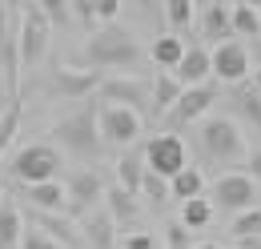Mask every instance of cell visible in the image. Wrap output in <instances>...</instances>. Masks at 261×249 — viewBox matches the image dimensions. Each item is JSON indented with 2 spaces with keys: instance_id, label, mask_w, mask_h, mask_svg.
Returning <instances> with one entry per match:
<instances>
[{
  "instance_id": "cell-1",
  "label": "cell",
  "mask_w": 261,
  "mask_h": 249,
  "mask_svg": "<svg viewBox=\"0 0 261 249\" xmlns=\"http://www.w3.org/2000/svg\"><path fill=\"white\" fill-rule=\"evenodd\" d=\"M81 61L85 68H121V72H137L141 61H145V53H141V44H137V32L125 29V24H117V20H109V24H100L89 40H85V53H81Z\"/></svg>"
},
{
  "instance_id": "cell-2",
  "label": "cell",
  "mask_w": 261,
  "mask_h": 249,
  "mask_svg": "<svg viewBox=\"0 0 261 249\" xmlns=\"http://www.w3.org/2000/svg\"><path fill=\"white\" fill-rule=\"evenodd\" d=\"M16 12H20V20H16V64H20V77H33L48 61V40H53L57 24L48 20V12L36 0H20Z\"/></svg>"
},
{
  "instance_id": "cell-3",
  "label": "cell",
  "mask_w": 261,
  "mask_h": 249,
  "mask_svg": "<svg viewBox=\"0 0 261 249\" xmlns=\"http://www.w3.org/2000/svg\"><path fill=\"white\" fill-rule=\"evenodd\" d=\"M197 149L209 157L213 165H221V169H237L249 157L245 133H241V124L233 117H205L201 121V137H197Z\"/></svg>"
},
{
  "instance_id": "cell-4",
  "label": "cell",
  "mask_w": 261,
  "mask_h": 249,
  "mask_svg": "<svg viewBox=\"0 0 261 249\" xmlns=\"http://www.w3.org/2000/svg\"><path fill=\"white\" fill-rule=\"evenodd\" d=\"M48 137L72 157H97L105 149V137H100V124H97V109L85 105L76 109L72 117H61V121L48 129Z\"/></svg>"
},
{
  "instance_id": "cell-5",
  "label": "cell",
  "mask_w": 261,
  "mask_h": 249,
  "mask_svg": "<svg viewBox=\"0 0 261 249\" xmlns=\"http://www.w3.org/2000/svg\"><path fill=\"white\" fill-rule=\"evenodd\" d=\"M97 124H100L105 145H121V149L137 145V137L145 133V117L129 105H117V101H100L97 105Z\"/></svg>"
},
{
  "instance_id": "cell-6",
  "label": "cell",
  "mask_w": 261,
  "mask_h": 249,
  "mask_svg": "<svg viewBox=\"0 0 261 249\" xmlns=\"http://www.w3.org/2000/svg\"><path fill=\"white\" fill-rule=\"evenodd\" d=\"M209 197H213V205L217 209H225L229 217L233 213H241V209H253L261 197V185L253 181V173L245 169V173H237V169H229V173H221L213 185L205 189Z\"/></svg>"
},
{
  "instance_id": "cell-7",
  "label": "cell",
  "mask_w": 261,
  "mask_h": 249,
  "mask_svg": "<svg viewBox=\"0 0 261 249\" xmlns=\"http://www.w3.org/2000/svg\"><path fill=\"white\" fill-rule=\"evenodd\" d=\"M209 53H213V81H221V85H245L253 77V61H249V48H245L241 36L217 40Z\"/></svg>"
},
{
  "instance_id": "cell-8",
  "label": "cell",
  "mask_w": 261,
  "mask_h": 249,
  "mask_svg": "<svg viewBox=\"0 0 261 249\" xmlns=\"http://www.w3.org/2000/svg\"><path fill=\"white\" fill-rule=\"evenodd\" d=\"M217 105V85L213 81H205V85H185L181 96H177V105L165 113V129H181V124H197L209 117V109Z\"/></svg>"
},
{
  "instance_id": "cell-9",
  "label": "cell",
  "mask_w": 261,
  "mask_h": 249,
  "mask_svg": "<svg viewBox=\"0 0 261 249\" xmlns=\"http://www.w3.org/2000/svg\"><path fill=\"white\" fill-rule=\"evenodd\" d=\"M61 173V149L57 145H24L20 153L12 157V177L20 185H36Z\"/></svg>"
},
{
  "instance_id": "cell-10",
  "label": "cell",
  "mask_w": 261,
  "mask_h": 249,
  "mask_svg": "<svg viewBox=\"0 0 261 249\" xmlns=\"http://www.w3.org/2000/svg\"><path fill=\"white\" fill-rule=\"evenodd\" d=\"M141 153H145V169H153V173H161V177H173V173H181V169L189 165V149H185V141H181L173 129L149 137Z\"/></svg>"
},
{
  "instance_id": "cell-11",
  "label": "cell",
  "mask_w": 261,
  "mask_h": 249,
  "mask_svg": "<svg viewBox=\"0 0 261 249\" xmlns=\"http://www.w3.org/2000/svg\"><path fill=\"white\" fill-rule=\"evenodd\" d=\"M97 93H100V101H117V105L137 109L141 117L153 113V81H141L137 72L133 77H109V81H100Z\"/></svg>"
},
{
  "instance_id": "cell-12",
  "label": "cell",
  "mask_w": 261,
  "mask_h": 249,
  "mask_svg": "<svg viewBox=\"0 0 261 249\" xmlns=\"http://www.w3.org/2000/svg\"><path fill=\"white\" fill-rule=\"evenodd\" d=\"M65 189H68V213L72 217H85L89 209H97L105 201V185H100V177L93 169H72Z\"/></svg>"
},
{
  "instance_id": "cell-13",
  "label": "cell",
  "mask_w": 261,
  "mask_h": 249,
  "mask_svg": "<svg viewBox=\"0 0 261 249\" xmlns=\"http://www.w3.org/2000/svg\"><path fill=\"white\" fill-rule=\"evenodd\" d=\"M48 89H53V96H61V101H85L89 93L100 89V77L93 68L89 72H81V68H53L48 72Z\"/></svg>"
},
{
  "instance_id": "cell-14",
  "label": "cell",
  "mask_w": 261,
  "mask_h": 249,
  "mask_svg": "<svg viewBox=\"0 0 261 249\" xmlns=\"http://www.w3.org/2000/svg\"><path fill=\"white\" fill-rule=\"evenodd\" d=\"M197 29H201L205 40H225V36H233V4H225V0L197 4Z\"/></svg>"
},
{
  "instance_id": "cell-15",
  "label": "cell",
  "mask_w": 261,
  "mask_h": 249,
  "mask_svg": "<svg viewBox=\"0 0 261 249\" xmlns=\"http://www.w3.org/2000/svg\"><path fill=\"white\" fill-rule=\"evenodd\" d=\"M81 233H85V245L93 249H113L117 245V221H113V213L105 209V205H97V209H89L85 217H81Z\"/></svg>"
},
{
  "instance_id": "cell-16",
  "label": "cell",
  "mask_w": 261,
  "mask_h": 249,
  "mask_svg": "<svg viewBox=\"0 0 261 249\" xmlns=\"http://www.w3.org/2000/svg\"><path fill=\"white\" fill-rule=\"evenodd\" d=\"M173 72H177L181 85H205V81H213V53L205 44H189Z\"/></svg>"
},
{
  "instance_id": "cell-17",
  "label": "cell",
  "mask_w": 261,
  "mask_h": 249,
  "mask_svg": "<svg viewBox=\"0 0 261 249\" xmlns=\"http://www.w3.org/2000/svg\"><path fill=\"white\" fill-rule=\"evenodd\" d=\"M24 197L33 201V209L68 213V189H65V181H57V177H48V181H36V185H24Z\"/></svg>"
},
{
  "instance_id": "cell-18",
  "label": "cell",
  "mask_w": 261,
  "mask_h": 249,
  "mask_svg": "<svg viewBox=\"0 0 261 249\" xmlns=\"http://www.w3.org/2000/svg\"><path fill=\"white\" fill-rule=\"evenodd\" d=\"M33 225H40V229H48L57 241L65 249H85V233L68 221V213H48V209H36L33 213Z\"/></svg>"
},
{
  "instance_id": "cell-19",
  "label": "cell",
  "mask_w": 261,
  "mask_h": 249,
  "mask_svg": "<svg viewBox=\"0 0 261 249\" xmlns=\"http://www.w3.org/2000/svg\"><path fill=\"white\" fill-rule=\"evenodd\" d=\"M137 197H141V193L117 185V181L105 189V209L113 213V221H117V225H133V221L141 217V201H137Z\"/></svg>"
},
{
  "instance_id": "cell-20",
  "label": "cell",
  "mask_w": 261,
  "mask_h": 249,
  "mask_svg": "<svg viewBox=\"0 0 261 249\" xmlns=\"http://www.w3.org/2000/svg\"><path fill=\"white\" fill-rule=\"evenodd\" d=\"M185 48H189V44H185V36L169 29V32H161V36L149 44V61L157 64V68H169V72H173V68L181 64V57H185Z\"/></svg>"
},
{
  "instance_id": "cell-21",
  "label": "cell",
  "mask_w": 261,
  "mask_h": 249,
  "mask_svg": "<svg viewBox=\"0 0 261 249\" xmlns=\"http://www.w3.org/2000/svg\"><path fill=\"white\" fill-rule=\"evenodd\" d=\"M213 213H217V205H213V197H209V193L181 201V225H185L189 233H201V229H209V225H213Z\"/></svg>"
},
{
  "instance_id": "cell-22",
  "label": "cell",
  "mask_w": 261,
  "mask_h": 249,
  "mask_svg": "<svg viewBox=\"0 0 261 249\" xmlns=\"http://www.w3.org/2000/svg\"><path fill=\"white\" fill-rule=\"evenodd\" d=\"M205 173H201V165H185L181 173H173L169 177V197L173 201H189V197H201L205 193Z\"/></svg>"
},
{
  "instance_id": "cell-23",
  "label": "cell",
  "mask_w": 261,
  "mask_h": 249,
  "mask_svg": "<svg viewBox=\"0 0 261 249\" xmlns=\"http://www.w3.org/2000/svg\"><path fill=\"white\" fill-rule=\"evenodd\" d=\"M181 81H177V72H169V68H161V72H153V117L157 113H169L173 105H177V96H181Z\"/></svg>"
},
{
  "instance_id": "cell-24",
  "label": "cell",
  "mask_w": 261,
  "mask_h": 249,
  "mask_svg": "<svg viewBox=\"0 0 261 249\" xmlns=\"http://www.w3.org/2000/svg\"><path fill=\"white\" fill-rule=\"evenodd\" d=\"M20 233H24V213L4 197L0 201V249H20Z\"/></svg>"
},
{
  "instance_id": "cell-25",
  "label": "cell",
  "mask_w": 261,
  "mask_h": 249,
  "mask_svg": "<svg viewBox=\"0 0 261 249\" xmlns=\"http://www.w3.org/2000/svg\"><path fill=\"white\" fill-rule=\"evenodd\" d=\"M141 177H145V153H137V149L129 145L125 153L117 157V185L141 193Z\"/></svg>"
},
{
  "instance_id": "cell-26",
  "label": "cell",
  "mask_w": 261,
  "mask_h": 249,
  "mask_svg": "<svg viewBox=\"0 0 261 249\" xmlns=\"http://www.w3.org/2000/svg\"><path fill=\"white\" fill-rule=\"evenodd\" d=\"M233 36H241V40H257L261 36V12L253 4H233Z\"/></svg>"
},
{
  "instance_id": "cell-27",
  "label": "cell",
  "mask_w": 261,
  "mask_h": 249,
  "mask_svg": "<svg viewBox=\"0 0 261 249\" xmlns=\"http://www.w3.org/2000/svg\"><path fill=\"white\" fill-rule=\"evenodd\" d=\"M165 24L173 32H185L197 24V0H165Z\"/></svg>"
},
{
  "instance_id": "cell-28",
  "label": "cell",
  "mask_w": 261,
  "mask_h": 249,
  "mask_svg": "<svg viewBox=\"0 0 261 249\" xmlns=\"http://www.w3.org/2000/svg\"><path fill=\"white\" fill-rule=\"evenodd\" d=\"M229 233H233L237 241H245V237H261V205L233 213V217H229Z\"/></svg>"
},
{
  "instance_id": "cell-29",
  "label": "cell",
  "mask_w": 261,
  "mask_h": 249,
  "mask_svg": "<svg viewBox=\"0 0 261 249\" xmlns=\"http://www.w3.org/2000/svg\"><path fill=\"white\" fill-rule=\"evenodd\" d=\"M141 197H149L153 205L169 201V177L153 173V169H145V177H141Z\"/></svg>"
},
{
  "instance_id": "cell-30",
  "label": "cell",
  "mask_w": 261,
  "mask_h": 249,
  "mask_svg": "<svg viewBox=\"0 0 261 249\" xmlns=\"http://www.w3.org/2000/svg\"><path fill=\"white\" fill-rule=\"evenodd\" d=\"M16 129H20V96H12L8 109H4V117H0V153L8 149V141L16 137Z\"/></svg>"
},
{
  "instance_id": "cell-31",
  "label": "cell",
  "mask_w": 261,
  "mask_h": 249,
  "mask_svg": "<svg viewBox=\"0 0 261 249\" xmlns=\"http://www.w3.org/2000/svg\"><path fill=\"white\" fill-rule=\"evenodd\" d=\"M20 249H65L48 229H40V225H24V233H20Z\"/></svg>"
},
{
  "instance_id": "cell-32",
  "label": "cell",
  "mask_w": 261,
  "mask_h": 249,
  "mask_svg": "<svg viewBox=\"0 0 261 249\" xmlns=\"http://www.w3.org/2000/svg\"><path fill=\"white\" fill-rule=\"evenodd\" d=\"M36 4L48 12V20H53V24H61V29L72 24V12H68V8H72V0H36Z\"/></svg>"
},
{
  "instance_id": "cell-33",
  "label": "cell",
  "mask_w": 261,
  "mask_h": 249,
  "mask_svg": "<svg viewBox=\"0 0 261 249\" xmlns=\"http://www.w3.org/2000/svg\"><path fill=\"white\" fill-rule=\"evenodd\" d=\"M237 101H241V113H245L253 124H261V89H253V85H249V89H241V96H237Z\"/></svg>"
},
{
  "instance_id": "cell-34",
  "label": "cell",
  "mask_w": 261,
  "mask_h": 249,
  "mask_svg": "<svg viewBox=\"0 0 261 249\" xmlns=\"http://www.w3.org/2000/svg\"><path fill=\"white\" fill-rule=\"evenodd\" d=\"M121 249H161V237L149 233V229H137V233H125Z\"/></svg>"
},
{
  "instance_id": "cell-35",
  "label": "cell",
  "mask_w": 261,
  "mask_h": 249,
  "mask_svg": "<svg viewBox=\"0 0 261 249\" xmlns=\"http://www.w3.org/2000/svg\"><path fill=\"white\" fill-rule=\"evenodd\" d=\"M121 4H125V0H93V16H97L100 24H109V20L121 16Z\"/></svg>"
},
{
  "instance_id": "cell-36",
  "label": "cell",
  "mask_w": 261,
  "mask_h": 249,
  "mask_svg": "<svg viewBox=\"0 0 261 249\" xmlns=\"http://www.w3.org/2000/svg\"><path fill=\"white\" fill-rule=\"evenodd\" d=\"M169 245H173V249H189V229L181 225V217L169 225Z\"/></svg>"
},
{
  "instance_id": "cell-37",
  "label": "cell",
  "mask_w": 261,
  "mask_h": 249,
  "mask_svg": "<svg viewBox=\"0 0 261 249\" xmlns=\"http://www.w3.org/2000/svg\"><path fill=\"white\" fill-rule=\"evenodd\" d=\"M245 169L253 173V181L261 185V145H257V149H249V157H245Z\"/></svg>"
},
{
  "instance_id": "cell-38",
  "label": "cell",
  "mask_w": 261,
  "mask_h": 249,
  "mask_svg": "<svg viewBox=\"0 0 261 249\" xmlns=\"http://www.w3.org/2000/svg\"><path fill=\"white\" fill-rule=\"evenodd\" d=\"M137 4H141L153 20H165V0H137Z\"/></svg>"
},
{
  "instance_id": "cell-39",
  "label": "cell",
  "mask_w": 261,
  "mask_h": 249,
  "mask_svg": "<svg viewBox=\"0 0 261 249\" xmlns=\"http://www.w3.org/2000/svg\"><path fill=\"white\" fill-rule=\"evenodd\" d=\"M241 249H261V237H245V241H241Z\"/></svg>"
},
{
  "instance_id": "cell-40",
  "label": "cell",
  "mask_w": 261,
  "mask_h": 249,
  "mask_svg": "<svg viewBox=\"0 0 261 249\" xmlns=\"http://www.w3.org/2000/svg\"><path fill=\"white\" fill-rule=\"evenodd\" d=\"M189 249H221L217 241H197V245H189Z\"/></svg>"
},
{
  "instance_id": "cell-41",
  "label": "cell",
  "mask_w": 261,
  "mask_h": 249,
  "mask_svg": "<svg viewBox=\"0 0 261 249\" xmlns=\"http://www.w3.org/2000/svg\"><path fill=\"white\" fill-rule=\"evenodd\" d=\"M253 89H261V64L253 68Z\"/></svg>"
},
{
  "instance_id": "cell-42",
  "label": "cell",
  "mask_w": 261,
  "mask_h": 249,
  "mask_svg": "<svg viewBox=\"0 0 261 249\" xmlns=\"http://www.w3.org/2000/svg\"><path fill=\"white\" fill-rule=\"evenodd\" d=\"M0 201H4V185H0Z\"/></svg>"
}]
</instances>
